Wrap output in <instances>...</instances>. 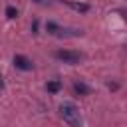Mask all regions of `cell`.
Segmentation results:
<instances>
[{"label": "cell", "instance_id": "52a82bcc", "mask_svg": "<svg viewBox=\"0 0 127 127\" xmlns=\"http://www.w3.org/2000/svg\"><path fill=\"white\" fill-rule=\"evenodd\" d=\"M46 89H48L50 93H58V91L62 89V83H60L58 79H52V81H48V83H46Z\"/></svg>", "mask_w": 127, "mask_h": 127}, {"label": "cell", "instance_id": "277c9868", "mask_svg": "<svg viewBox=\"0 0 127 127\" xmlns=\"http://www.w3.org/2000/svg\"><path fill=\"white\" fill-rule=\"evenodd\" d=\"M73 93H75V95L85 97V95H89V93H91V87H89L87 83H83V81H73Z\"/></svg>", "mask_w": 127, "mask_h": 127}, {"label": "cell", "instance_id": "3957f363", "mask_svg": "<svg viewBox=\"0 0 127 127\" xmlns=\"http://www.w3.org/2000/svg\"><path fill=\"white\" fill-rule=\"evenodd\" d=\"M14 65L18 69H22V71H30L32 69V60L26 58V56H22V54H16L14 56Z\"/></svg>", "mask_w": 127, "mask_h": 127}, {"label": "cell", "instance_id": "9c48e42d", "mask_svg": "<svg viewBox=\"0 0 127 127\" xmlns=\"http://www.w3.org/2000/svg\"><path fill=\"white\" fill-rule=\"evenodd\" d=\"M32 32H34V34H38V22H36V20L32 22Z\"/></svg>", "mask_w": 127, "mask_h": 127}, {"label": "cell", "instance_id": "ba28073f", "mask_svg": "<svg viewBox=\"0 0 127 127\" xmlns=\"http://www.w3.org/2000/svg\"><path fill=\"white\" fill-rule=\"evenodd\" d=\"M6 16H8L10 20H14V18L18 16V10H16L14 6H8V8H6Z\"/></svg>", "mask_w": 127, "mask_h": 127}, {"label": "cell", "instance_id": "7c38bea8", "mask_svg": "<svg viewBox=\"0 0 127 127\" xmlns=\"http://www.w3.org/2000/svg\"><path fill=\"white\" fill-rule=\"evenodd\" d=\"M123 14H125V18H127V12H123Z\"/></svg>", "mask_w": 127, "mask_h": 127}, {"label": "cell", "instance_id": "8fae6325", "mask_svg": "<svg viewBox=\"0 0 127 127\" xmlns=\"http://www.w3.org/2000/svg\"><path fill=\"white\" fill-rule=\"evenodd\" d=\"M34 2H38V4H42V2H44V0H34Z\"/></svg>", "mask_w": 127, "mask_h": 127}, {"label": "cell", "instance_id": "7a4b0ae2", "mask_svg": "<svg viewBox=\"0 0 127 127\" xmlns=\"http://www.w3.org/2000/svg\"><path fill=\"white\" fill-rule=\"evenodd\" d=\"M54 56H56V60H60L64 64H71V65L79 64L83 60V54L81 52H75V50H56Z\"/></svg>", "mask_w": 127, "mask_h": 127}, {"label": "cell", "instance_id": "30bf717a", "mask_svg": "<svg viewBox=\"0 0 127 127\" xmlns=\"http://www.w3.org/2000/svg\"><path fill=\"white\" fill-rule=\"evenodd\" d=\"M2 87H4V81H2V77H0V89H2Z\"/></svg>", "mask_w": 127, "mask_h": 127}, {"label": "cell", "instance_id": "8992f818", "mask_svg": "<svg viewBox=\"0 0 127 127\" xmlns=\"http://www.w3.org/2000/svg\"><path fill=\"white\" fill-rule=\"evenodd\" d=\"M46 32H48V34H54V36H60V34H62V28H60L56 22H48V24H46Z\"/></svg>", "mask_w": 127, "mask_h": 127}, {"label": "cell", "instance_id": "5b68a950", "mask_svg": "<svg viewBox=\"0 0 127 127\" xmlns=\"http://www.w3.org/2000/svg\"><path fill=\"white\" fill-rule=\"evenodd\" d=\"M69 8H73V10H77V12H87L89 10V6L87 4H83V2H71V0H64Z\"/></svg>", "mask_w": 127, "mask_h": 127}, {"label": "cell", "instance_id": "6da1fadb", "mask_svg": "<svg viewBox=\"0 0 127 127\" xmlns=\"http://www.w3.org/2000/svg\"><path fill=\"white\" fill-rule=\"evenodd\" d=\"M60 115L64 117V121L71 127H81V117H79V111L73 103H62L60 105Z\"/></svg>", "mask_w": 127, "mask_h": 127}]
</instances>
